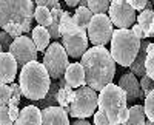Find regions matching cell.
<instances>
[{
  "instance_id": "ac0fdd59",
  "label": "cell",
  "mask_w": 154,
  "mask_h": 125,
  "mask_svg": "<svg viewBox=\"0 0 154 125\" xmlns=\"http://www.w3.org/2000/svg\"><path fill=\"white\" fill-rule=\"evenodd\" d=\"M74 97H75V90H72L69 85H66L65 79H62L60 88L57 91V104H59V107L68 110L69 105L74 102Z\"/></svg>"
},
{
  "instance_id": "d4e9b609",
  "label": "cell",
  "mask_w": 154,
  "mask_h": 125,
  "mask_svg": "<svg viewBox=\"0 0 154 125\" xmlns=\"http://www.w3.org/2000/svg\"><path fill=\"white\" fill-rule=\"evenodd\" d=\"M109 5L111 2L108 0H88L86 2V8L93 12V16L106 14V11H109Z\"/></svg>"
},
{
  "instance_id": "3957f363",
  "label": "cell",
  "mask_w": 154,
  "mask_h": 125,
  "mask_svg": "<svg viewBox=\"0 0 154 125\" xmlns=\"http://www.w3.org/2000/svg\"><path fill=\"white\" fill-rule=\"evenodd\" d=\"M20 90L22 94L29 99V101H43L51 88V77L43 67V64L38 62H31L25 65L20 71Z\"/></svg>"
},
{
  "instance_id": "9c48e42d",
  "label": "cell",
  "mask_w": 154,
  "mask_h": 125,
  "mask_svg": "<svg viewBox=\"0 0 154 125\" xmlns=\"http://www.w3.org/2000/svg\"><path fill=\"white\" fill-rule=\"evenodd\" d=\"M112 33V23L106 14L93 16V20L86 30L88 39L94 46H105L108 42H111Z\"/></svg>"
},
{
  "instance_id": "b9f144b4",
  "label": "cell",
  "mask_w": 154,
  "mask_h": 125,
  "mask_svg": "<svg viewBox=\"0 0 154 125\" xmlns=\"http://www.w3.org/2000/svg\"><path fill=\"white\" fill-rule=\"evenodd\" d=\"M0 30H2V28H0ZM0 33H2V31H0Z\"/></svg>"
},
{
  "instance_id": "f35d334b",
  "label": "cell",
  "mask_w": 154,
  "mask_h": 125,
  "mask_svg": "<svg viewBox=\"0 0 154 125\" xmlns=\"http://www.w3.org/2000/svg\"><path fill=\"white\" fill-rule=\"evenodd\" d=\"M66 5L69 8H77V5H80V2H77V0H66Z\"/></svg>"
},
{
  "instance_id": "277c9868",
  "label": "cell",
  "mask_w": 154,
  "mask_h": 125,
  "mask_svg": "<svg viewBox=\"0 0 154 125\" xmlns=\"http://www.w3.org/2000/svg\"><path fill=\"white\" fill-rule=\"evenodd\" d=\"M142 40L137 39L133 30H114L111 37V56L120 67H131L136 60Z\"/></svg>"
},
{
  "instance_id": "4dcf8cb0",
  "label": "cell",
  "mask_w": 154,
  "mask_h": 125,
  "mask_svg": "<svg viewBox=\"0 0 154 125\" xmlns=\"http://www.w3.org/2000/svg\"><path fill=\"white\" fill-rule=\"evenodd\" d=\"M12 42H14V39H12V37H11L9 34H6L5 31L0 33V43H2L3 53H8V51H9V48H11Z\"/></svg>"
},
{
  "instance_id": "d6986e66",
  "label": "cell",
  "mask_w": 154,
  "mask_h": 125,
  "mask_svg": "<svg viewBox=\"0 0 154 125\" xmlns=\"http://www.w3.org/2000/svg\"><path fill=\"white\" fill-rule=\"evenodd\" d=\"M137 25L142 28L145 39L152 37L154 36V11H149V9L142 11L137 16Z\"/></svg>"
},
{
  "instance_id": "5b68a950",
  "label": "cell",
  "mask_w": 154,
  "mask_h": 125,
  "mask_svg": "<svg viewBox=\"0 0 154 125\" xmlns=\"http://www.w3.org/2000/svg\"><path fill=\"white\" fill-rule=\"evenodd\" d=\"M128 101L122 88H119L116 83H109L105 86L99 94V110L105 113L111 125H120L119 117L122 111L126 110Z\"/></svg>"
},
{
  "instance_id": "cb8c5ba5",
  "label": "cell",
  "mask_w": 154,
  "mask_h": 125,
  "mask_svg": "<svg viewBox=\"0 0 154 125\" xmlns=\"http://www.w3.org/2000/svg\"><path fill=\"white\" fill-rule=\"evenodd\" d=\"M34 19H35V22L38 23V27H43V28H48L49 25H51V22H53L51 11H49L48 8H43V6H35Z\"/></svg>"
},
{
  "instance_id": "1f68e13d",
  "label": "cell",
  "mask_w": 154,
  "mask_h": 125,
  "mask_svg": "<svg viewBox=\"0 0 154 125\" xmlns=\"http://www.w3.org/2000/svg\"><path fill=\"white\" fill-rule=\"evenodd\" d=\"M35 6H43V8H48L49 11L53 9H59L60 8V3L57 2V0H37V2H34Z\"/></svg>"
},
{
  "instance_id": "4fadbf2b",
  "label": "cell",
  "mask_w": 154,
  "mask_h": 125,
  "mask_svg": "<svg viewBox=\"0 0 154 125\" xmlns=\"http://www.w3.org/2000/svg\"><path fill=\"white\" fill-rule=\"evenodd\" d=\"M17 62L9 53L0 54V83L12 85L17 74Z\"/></svg>"
},
{
  "instance_id": "8d00e7d4",
  "label": "cell",
  "mask_w": 154,
  "mask_h": 125,
  "mask_svg": "<svg viewBox=\"0 0 154 125\" xmlns=\"http://www.w3.org/2000/svg\"><path fill=\"white\" fill-rule=\"evenodd\" d=\"M131 30H133V33L136 34V37H137V39H140V40H142V39H145V34H143V31H142V28H140V27H139V25H137V23L134 25V27H133Z\"/></svg>"
},
{
  "instance_id": "44dd1931",
  "label": "cell",
  "mask_w": 154,
  "mask_h": 125,
  "mask_svg": "<svg viewBox=\"0 0 154 125\" xmlns=\"http://www.w3.org/2000/svg\"><path fill=\"white\" fill-rule=\"evenodd\" d=\"M72 20L75 22L77 28H79L80 31H86L88 27H89V23H91V20H93V12L89 11L86 6H79L75 9V12H74Z\"/></svg>"
},
{
  "instance_id": "4316f807",
  "label": "cell",
  "mask_w": 154,
  "mask_h": 125,
  "mask_svg": "<svg viewBox=\"0 0 154 125\" xmlns=\"http://www.w3.org/2000/svg\"><path fill=\"white\" fill-rule=\"evenodd\" d=\"M143 108H145L146 119H148V120H151V122H154V91H151V93L145 97Z\"/></svg>"
},
{
  "instance_id": "9a60e30c",
  "label": "cell",
  "mask_w": 154,
  "mask_h": 125,
  "mask_svg": "<svg viewBox=\"0 0 154 125\" xmlns=\"http://www.w3.org/2000/svg\"><path fill=\"white\" fill-rule=\"evenodd\" d=\"M63 79H65L66 85H69L72 90H77V88L85 86L86 80H85V71H83L82 64H69L66 71H65Z\"/></svg>"
},
{
  "instance_id": "5bb4252c",
  "label": "cell",
  "mask_w": 154,
  "mask_h": 125,
  "mask_svg": "<svg viewBox=\"0 0 154 125\" xmlns=\"http://www.w3.org/2000/svg\"><path fill=\"white\" fill-rule=\"evenodd\" d=\"M42 125H71L68 113L62 107H49L42 111Z\"/></svg>"
},
{
  "instance_id": "52a82bcc",
  "label": "cell",
  "mask_w": 154,
  "mask_h": 125,
  "mask_svg": "<svg viewBox=\"0 0 154 125\" xmlns=\"http://www.w3.org/2000/svg\"><path fill=\"white\" fill-rule=\"evenodd\" d=\"M68 54L65 48L59 42H53L43 56V67L46 68L49 77L53 80H59L65 76V71L68 68Z\"/></svg>"
},
{
  "instance_id": "ffe728a7",
  "label": "cell",
  "mask_w": 154,
  "mask_h": 125,
  "mask_svg": "<svg viewBox=\"0 0 154 125\" xmlns=\"http://www.w3.org/2000/svg\"><path fill=\"white\" fill-rule=\"evenodd\" d=\"M49 40H51V37H49V33L46 28H43V27L32 28V42L37 48V51H46L48 46L51 45Z\"/></svg>"
},
{
  "instance_id": "d590c367",
  "label": "cell",
  "mask_w": 154,
  "mask_h": 125,
  "mask_svg": "<svg viewBox=\"0 0 154 125\" xmlns=\"http://www.w3.org/2000/svg\"><path fill=\"white\" fill-rule=\"evenodd\" d=\"M11 91H12V97L19 99V101H20V96H22L20 85H19V83H12V85H11Z\"/></svg>"
},
{
  "instance_id": "6da1fadb",
  "label": "cell",
  "mask_w": 154,
  "mask_h": 125,
  "mask_svg": "<svg viewBox=\"0 0 154 125\" xmlns=\"http://www.w3.org/2000/svg\"><path fill=\"white\" fill-rule=\"evenodd\" d=\"M82 67L85 71L86 86L94 91H102L112 83L116 74V62L105 46H93L83 54Z\"/></svg>"
},
{
  "instance_id": "d6a6232c",
  "label": "cell",
  "mask_w": 154,
  "mask_h": 125,
  "mask_svg": "<svg viewBox=\"0 0 154 125\" xmlns=\"http://www.w3.org/2000/svg\"><path fill=\"white\" fill-rule=\"evenodd\" d=\"M94 125H111V123H109L106 114L102 113L100 110H97L94 113Z\"/></svg>"
},
{
  "instance_id": "74e56055",
  "label": "cell",
  "mask_w": 154,
  "mask_h": 125,
  "mask_svg": "<svg viewBox=\"0 0 154 125\" xmlns=\"http://www.w3.org/2000/svg\"><path fill=\"white\" fill-rule=\"evenodd\" d=\"M71 125H91L88 120H85V119H75Z\"/></svg>"
},
{
  "instance_id": "83f0119b",
  "label": "cell",
  "mask_w": 154,
  "mask_h": 125,
  "mask_svg": "<svg viewBox=\"0 0 154 125\" xmlns=\"http://www.w3.org/2000/svg\"><path fill=\"white\" fill-rule=\"evenodd\" d=\"M12 97V91H11V85H5L0 83V107H8L9 101Z\"/></svg>"
},
{
  "instance_id": "7a4b0ae2",
  "label": "cell",
  "mask_w": 154,
  "mask_h": 125,
  "mask_svg": "<svg viewBox=\"0 0 154 125\" xmlns=\"http://www.w3.org/2000/svg\"><path fill=\"white\" fill-rule=\"evenodd\" d=\"M35 5L31 0H0V28L12 39L31 31Z\"/></svg>"
},
{
  "instance_id": "e0dca14e",
  "label": "cell",
  "mask_w": 154,
  "mask_h": 125,
  "mask_svg": "<svg viewBox=\"0 0 154 125\" xmlns=\"http://www.w3.org/2000/svg\"><path fill=\"white\" fill-rule=\"evenodd\" d=\"M151 42L148 40H142V45H140V49H139V54L136 57V60L131 64L130 67V71L134 74L136 77H140L142 79L146 71H145V60H146V54H148V48H149Z\"/></svg>"
},
{
  "instance_id": "8fae6325",
  "label": "cell",
  "mask_w": 154,
  "mask_h": 125,
  "mask_svg": "<svg viewBox=\"0 0 154 125\" xmlns=\"http://www.w3.org/2000/svg\"><path fill=\"white\" fill-rule=\"evenodd\" d=\"M88 43H89V39H88L86 31H80L75 36L62 37V46L65 48L68 57H72V59L83 57V54L88 51Z\"/></svg>"
},
{
  "instance_id": "60d3db41",
  "label": "cell",
  "mask_w": 154,
  "mask_h": 125,
  "mask_svg": "<svg viewBox=\"0 0 154 125\" xmlns=\"http://www.w3.org/2000/svg\"><path fill=\"white\" fill-rule=\"evenodd\" d=\"M3 53V48H2V43H0V54Z\"/></svg>"
},
{
  "instance_id": "ba28073f",
  "label": "cell",
  "mask_w": 154,
  "mask_h": 125,
  "mask_svg": "<svg viewBox=\"0 0 154 125\" xmlns=\"http://www.w3.org/2000/svg\"><path fill=\"white\" fill-rule=\"evenodd\" d=\"M108 17L112 23V27H117L119 30H130L137 22L136 11L126 0H114V2H111Z\"/></svg>"
},
{
  "instance_id": "2e32d148",
  "label": "cell",
  "mask_w": 154,
  "mask_h": 125,
  "mask_svg": "<svg viewBox=\"0 0 154 125\" xmlns=\"http://www.w3.org/2000/svg\"><path fill=\"white\" fill-rule=\"evenodd\" d=\"M14 125H42V110L35 105L25 107L20 111L19 119L14 122Z\"/></svg>"
},
{
  "instance_id": "8992f818",
  "label": "cell",
  "mask_w": 154,
  "mask_h": 125,
  "mask_svg": "<svg viewBox=\"0 0 154 125\" xmlns=\"http://www.w3.org/2000/svg\"><path fill=\"white\" fill-rule=\"evenodd\" d=\"M99 108V96L97 93L89 88V86H82V88L75 90L74 102L69 105L66 113L75 119H85L89 116H94V113Z\"/></svg>"
},
{
  "instance_id": "f1b7e54d",
  "label": "cell",
  "mask_w": 154,
  "mask_h": 125,
  "mask_svg": "<svg viewBox=\"0 0 154 125\" xmlns=\"http://www.w3.org/2000/svg\"><path fill=\"white\" fill-rule=\"evenodd\" d=\"M140 88H142V94L146 97L151 91H154V80L152 79H149L146 74L140 79Z\"/></svg>"
},
{
  "instance_id": "7c38bea8",
  "label": "cell",
  "mask_w": 154,
  "mask_h": 125,
  "mask_svg": "<svg viewBox=\"0 0 154 125\" xmlns=\"http://www.w3.org/2000/svg\"><path fill=\"white\" fill-rule=\"evenodd\" d=\"M117 86L123 90V93L126 96V101L130 102V104L145 99V96L142 94V88H140V82H139V79L134 76L131 71L130 73H125L123 76L119 79Z\"/></svg>"
},
{
  "instance_id": "484cf974",
  "label": "cell",
  "mask_w": 154,
  "mask_h": 125,
  "mask_svg": "<svg viewBox=\"0 0 154 125\" xmlns=\"http://www.w3.org/2000/svg\"><path fill=\"white\" fill-rule=\"evenodd\" d=\"M145 71H146V76L154 80V43H151L148 48V54L145 60Z\"/></svg>"
},
{
  "instance_id": "836d02e7",
  "label": "cell",
  "mask_w": 154,
  "mask_h": 125,
  "mask_svg": "<svg viewBox=\"0 0 154 125\" xmlns=\"http://www.w3.org/2000/svg\"><path fill=\"white\" fill-rule=\"evenodd\" d=\"M128 3H130V5L133 6V9H134V11H140V12L145 11V9H146V6L149 5V2H146V0H130Z\"/></svg>"
},
{
  "instance_id": "603a6c76",
  "label": "cell",
  "mask_w": 154,
  "mask_h": 125,
  "mask_svg": "<svg viewBox=\"0 0 154 125\" xmlns=\"http://www.w3.org/2000/svg\"><path fill=\"white\" fill-rule=\"evenodd\" d=\"M60 36L62 37H65V36H75V34H79L80 30L77 28V25L75 22L72 20V16L69 14L68 11L63 12V17L60 20Z\"/></svg>"
},
{
  "instance_id": "e575fe53",
  "label": "cell",
  "mask_w": 154,
  "mask_h": 125,
  "mask_svg": "<svg viewBox=\"0 0 154 125\" xmlns=\"http://www.w3.org/2000/svg\"><path fill=\"white\" fill-rule=\"evenodd\" d=\"M8 108H9V116H11V119L16 122V120L19 119V114H20L19 107H16V105H8Z\"/></svg>"
},
{
  "instance_id": "30bf717a",
  "label": "cell",
  "mask_w": 154,
  "mask_h": 125,
  "mask_svg": "<svg viewBox=\"0 0 154 125\" xmlns=\"http://www.w3.org/2000/svg\"><path fill=\"white\" fill-rule=\"evenodd\" d=\"M12 57L16 59L17 65H20L22 68L25 65L31 64V62H37V48L34 45V42L26 36H22V37H17L12 42L9 51H8Z\"/></svg>"
},
{
  "instance_id": "ab89813d",
  "label": "cell",
  "mask_w": 154,
  "mask_h": 125,
  "mask_svg": "<svg viewBox=\"0 0 154 125\" xmlns=\"http://www.w3.org/2000/svg\"><path fill=\"white\" fill-rule=\"evenodd\" d=\"M145 125H154V122H151V120H146V123Z\"/></svg>"
},
{
  "instance_id": "7402d4cb",
  "label": "cell",
  "mask_w": 154,
  "mask_h": 125,
  "mask_svg": "<svg viewBox=\"0 0 154 125\" xmlns=\"http://www.w3.org/2000/svg\"><path fill=\"white\" fill-rule=\"evenodd\" d=\"M130 110V114L125 123L122 125H145L146 123V114H145V108L143 105H133Z\"/></svg>"
},
{
  "instance_id": "f546056e",
  "label": "cell",
  "mask_w": 154,
  "mask_h": 125,
  "mask_svg": "<svg viewBox=\"0 0 154 125\" xmlns=\"http://www.w3.org/2000/svg\"><path fill=\"white\" fill-rule=\"evenodd\" d=\"M0 125H14V120L9 116L8 107H0Z\"/></svg>"
}]
</instances>
